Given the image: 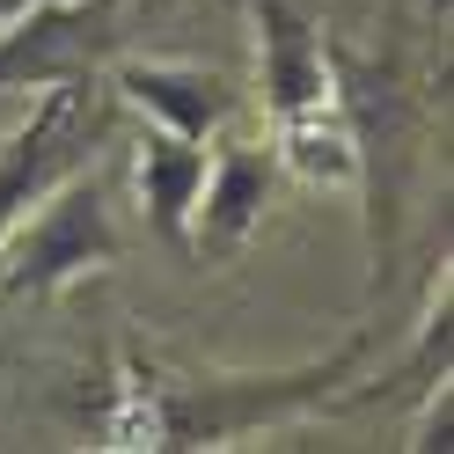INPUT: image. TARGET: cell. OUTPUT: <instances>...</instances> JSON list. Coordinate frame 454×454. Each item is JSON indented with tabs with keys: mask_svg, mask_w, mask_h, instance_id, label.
Here are the masks:
<instances>
[{
	"mask_svg": "<svg viewBox=\"0 0 454 454\" xmlns=\"http://www.w3.org/2000/svg\"><path fill=\"white\" fill-rule=\"evenodd\" d=\"M118 264V227H110V176L96 161L67 168L8 235H0V294H67L74 278Z\"/></svg>",
	"mask_w": 454,
	"mask_h": 454,
	"instance_id": "cell-1",
	"label": "cell"
},
{
	"mask_svg": "<svg viewBox=\"0 0 454 454\" xmlns=\"http://www.w3.org/2000/svg\"><path fill=\"white\" fill-rule=\"evenodd\" d=\"M359 366V345L330 352L323 366H301V374H198L184 388L161 395L154 411V447H220V440H242L257 433V425L271 418H294L308 403H323V395L337 388Z\"/></svg>",
	"mask_w": 454,
	"mask_h": 454,
	"instance_id": "cell-2",
	"label": "cell"
},
{
	"mask_svg": "<svg viewBox=\"0 0 454 454\" xmlns=\"http://www.w3.org/2000/svg\"><path fill=\"white\" fill-rule=\"evenodd\" d=\"M103 132H110L103 74L59 81V89H37L30 103H22V118L0 132V235H8V227L67 176V168L89 161Z\"/></svg>",
	"mask_w": 454,
	"mask_h": 454,
	"instance_id": "cell-3",
	"label": "cell"
},
{
	"mask_svg": "<svg viewBox=\"0 0 454 454\" xmlns=\"http://www.w3.org/2000/svg\"><path fill=\"white\" fill-rule=\"evenodd\" d=\"M118 59V15L110 0H30L0 22V89L37 96L59 81H89Z\"/></svg>",
	"mask_w": 454,
	"mask_h": 454,
	"instance_id": "cell-4",
	"label": "cell"
},
{
	"mask_svg": "<svg viewBox=\"0 0 454 454\" xmlns=\"http://www.w3.org/2000/svg\"><path fill=\"white\" fill-rule=\"evenodd\" d=\"M249 22H257V81H264L271 125L337 103V59L316 15H301L294 0H249Z\"/></svg>",
	"mask_w": 454,
	"mask_h": 454,
	"instance_id": "cell-5",
	"label": "cell"
},
{
	"mask_svg": "<svg viewBox=\"0 0 454 454\" xmlns=\"http://www.w3.org/2000/svg\"><path fill=\"white\" fill-rule=\"evenodd\" d=\"M110 89H118V103L147 110V125L184 132V139H213L242 110L235 74L198 67V59H118L110 67Z\"/></svg>",
	"mask_w": 454,
	"mask_h": 454,
	"instance_id": "cell-6",
	"label": "cell"
},
{
	"mask_svg": "<svg viewBox=\"0 0 454 454\" xmlns=\"http://www.w3.org/2000/svg\"><path fill=\"white\" fill-rule=\"evenodd\" d=\"M271 184H278L271 147H220V154H206V184H198V206H191V249L198 257H227V249H242L249 235H257L264 206H271Z\"/></svg>",
	"mask_w": 454,
	"mask_h": 454,
	"instance_id": "cell-7",
	"label": "cell"
},
{
	"mask_svg": "<svg viewBox=\"0 0 454 454\" xmlns=\"http://www.w3.org/2000/svg\"><path fill=\"white\" fill-rule=\"evenodd\" d=\"M132 176H139L147 227L161 242H184L191 249V206H198V184H206V139H184V132L147 125V132H139V154H132Z\"/></svg>",
	"mask_w": 454,
	"mask_h": 454,
	"instance_id": "cell-8",
	"label": "cell"
},
{
	"mask_svg": "<svg viewBox=\"0 0 454 454\" xmlns=\"http://www.w3.org/2000/svg\"><path fill=\"white\" fill-rule=\"evenodd\" d=\"M271 161H278V168H294L301 184L352 191V184L366 176V147H359V125H352L345 96H337V103H323V110H301V118H286V125H278Z\"/></svg>",
	"mask_w": 454,
	"mask_h": 454,
	"instance_id": "cell-9",
	"label": "cell"
},
{
	"mask_svg": "<svg viewBox=\"0 0 454 454\" xmlns=\"http://www.w3.org/2000/svg\"><path fill=\"white\" fill-rule=\"evenodd\" d=\"M447 337H454V308H447V286H440L433 308H425V323H418V352L403 359V374H395V381H418V388L447 381Z\"/></svg>",
	"mask_w": 454,
	"mask_h": 454,
	"instance_id": "cell-10",
	"label": "cell"
},
{
	"mask_svg": "<svg viewBox=\"0 0 454 454\" xmlns=\"http://www.w3.org/2000/svg\"><path fill=\"white\" fill-rule=\"evenodd\" d=\"M22 103H30V96H8V89H0V132H8V125L22 118Z\"/></svg>",
	"mask_w": 454,
	"mask_h": 454,
	"instance_id": "cell-11",
	"label": "cell"
},
{
	"mask_svg": "<svg viewBox=\"0 0 454 454\" xmlns=\"http://www.w3.org/2000/svg\"><path fill=\"white\" fill-rule=\"evenodd\" d=\"M15 8H30V0H0V22H8V15H15Z\"/></svg>",
	"mask_w": 454,
	"mask_h": 454,
	"instance_id": "cell-12",
	"label": "cell"
}]
</instances>
